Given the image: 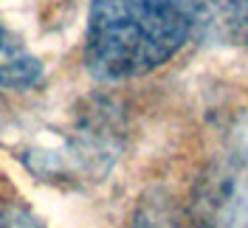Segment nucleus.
<instances>
[{
    "mask_svg": "<svg viewBox=\"0 0 248 228\" xmlns=\"http://www.w3.org/2000/svg\"><path fill=\"white\" fill-rule=\"evenodd\" d=\"M198 0H93L85 65L96 79H136L170 62L195 34Z\"/></svg>",
    "mask_w": 248,
    "mask_h": 228,
    "instance_id": "obj_1",
    "label": "nucleus"
},
{
    "mask_svg": "<svg viewBox=\"0 0 248 228\" xmlns=\"http://www.w3.org/2000/svg\"><path fill=\"white\" fill-rule=\"evenodd\" d=\"M209 46H248V0H198L195 34Z\"/></svg>",
    "mask_w": 248,
    "mask_h": 228,
    "instance_id": "obj_2",
    "label": "nucleus"
},
{
    "mask_svg": "<svg viewBox=\"0 0 248 228\" xmlns=\"http://www.w3.org/2000/svg\"><path fill=\"white\" fill-rule=\"evenodd\" d=\"M43 79V62L31 54L12 29L0 23V88L31 91Z\"/></svg>",
    "mask_w": 248,
    "mask_h": 228,
    "instance_id": "obj_3",
    "label": "nucleus"
},
{
    "mask_svg": "<svg viewBox=\"0 0 248 228\" xmlns=\"http://www.w3.org/2000/svg\"><path fill=\"white\" fill-rule=\"evenodd\" d=\"M0 228H46L40 217L20 203H0Z\"/></svg>",
    "mask_w": 248,
    "mask_h": 228,
    "instance_id": "obj_4",
    "label": "nucleus"
}]
</instances>
